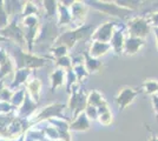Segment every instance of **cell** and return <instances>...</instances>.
Wrapping results in <instances>:
<instances>
[{"instance_id":"cell-1","label":"cell","mask_w":158,"mask_h":141,"mask_svg":"<svg viewBox=\"0 0 158 141\" xmlns=\"http://www.w3.org/2000/svg\"><path fill=\"white\" fill-rule=\"evenodd\" d=\"M133 96H135V93H132L131 89L125 88L124 91H122V93L119 94V96L117 98V99H118V102H119V106L125 107L126 105L132 100Z\"/></svg>"}]
</instances>
